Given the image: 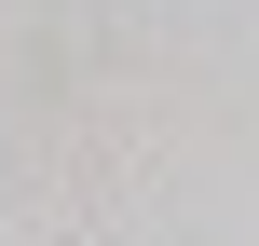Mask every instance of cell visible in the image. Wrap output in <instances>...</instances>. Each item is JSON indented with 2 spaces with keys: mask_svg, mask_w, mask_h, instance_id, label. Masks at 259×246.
Here are the masks:
<instances>
[{
  "mask_svg": "<svg viewBox=\"0 0 259 246\" xmlns=\"http://www.w3.org/2000/svg\"><path fill=\"white\" fill-rule=\"evenodd\" d=\"M41 246H96V233H41Z\"/></svg>",
  "mask_w": 259,
  "mask_h": 246,
  "instance_id": "obj_1",
  "label": "cell"
}]
</instances>
